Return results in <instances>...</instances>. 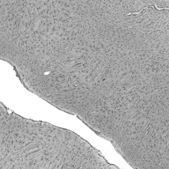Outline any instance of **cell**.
I'll return each mask as SVG.
<instances>
[{
  "instance_id": "1",
  "label": "cell",
  "mask_w": 169,
  "mask_h": 169,
  "mask_svg": "<svg viewBox=\"0 0 169 169\" xmlns=\"http://www.w3.org/2000/svg\"><path fill=\"white\" fill-rule=\"evenodd\" d=\"M155 6L159 9H169V1H156Z\"/></svg>"
}]
</instances>
